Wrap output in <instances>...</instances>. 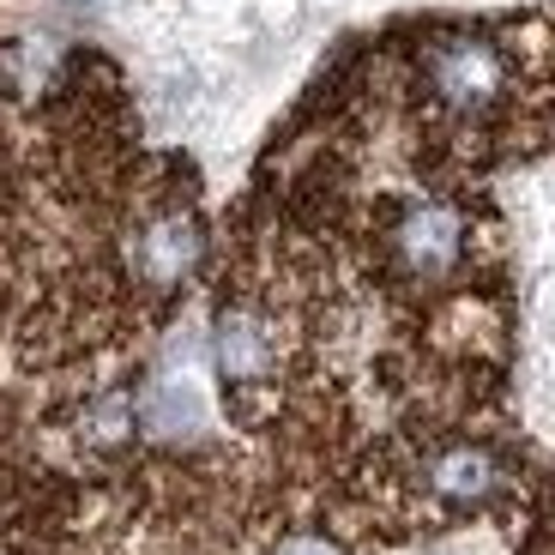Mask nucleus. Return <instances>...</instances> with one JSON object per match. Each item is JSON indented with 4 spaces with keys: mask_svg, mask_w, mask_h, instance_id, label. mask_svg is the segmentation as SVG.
Returning <instances> with one entry per match:
<instances>
[{
    "mask_svg": "<svg viewBox=\"0 0 555 555\" xmlns=\"http://www.w3.org/2000/svg\"><path fill=\"white\" fill-rule=\"evenodd\" d=\"M423 79H429V91L447 109L472 115V109H483V103H495L501 55H495V42H483V37H441L429 55H423Z\"/></svg>",
    "mask_w": 555,
    "mask_h": 555,
    "instance_id": "f257e3e1",
    "label": "nucleus"
},
{
    "mask_svg": "<svg viewBox=\"0 0 555 555\" xmlns=\"http://www.w3.org/2000/svg\"><path fill=\"white\" fill-rule=\"evenodd\" d=\"M272 555H345V543L320 538V531H296V538H284Z\"/></svg>",
    "mask_w": 555,
    "mask_h": 555,
    "instance_id": "0eeeda50",
    "label": "nucleus"
},
{
    "mask_svg": "<svg viewBox=\"0 0 555 555\" xmlns=\"http://www.w3.org/2000/svg\"><path fill=\"white\" fill-rule=\"evenodd\" d=\"M211 362L230 387H254L272 375V333L254 308H223L211 326Z\"/></svg>",
    "mask_w": 555,
    "mask_h": 555,
    "instance_id": "20e7f679",
    "label": "nucleus"
},
{
    "mask_svg": "<svg viewBox=\"0 0 555 555\" xmlns=\"http://www.w3.org/2000/svg\"><path fill=\"white\" fill-rule=\"evenodd\" d=\"M435 495L453 501V507H477V501L495 489V459L483 453V447H447L441 459H435Z\"/></svg>",
    "mask_w": 555,
    "mask_h": 555,
    "instance_id": "39448f33",
    "label": "nucleus"
},
{
    "mask_svg": "<svg viewBox=\"0 0 555 555\" xmlns=\"http://www.w3.org/2000/svg\"><path fill=\"white\" fill-rule=\"evenodd\" d=\"M459 248H465V223L447 206H411L392 230V254L411 278H447L459 266Z\"/></svg>",
    "mask_w": 555,
    "mask_h": 555,
    "instance_id": "f03ea898",
    "label": "nucleus"
},
{
    "mask_svg": "<svg viewBox=\"0 0 555 555\" xmlns=\"http://www.w3.org/2000/svg\"><path fill=\"white\" fill-rule=\"evenodd\" d=\"M194 266H199V223L188 211H164L133 236V272L152 291H176Z\"/></svg>",
    "mask_w": 555,
    "mask_h": 555,
    "instance_id": "7ed1b4c3",
    "label": "nucleus"
},
{
    "mask_svg": "<svg viewBox=\"0 0 555 555\" xmlns=\"http://www.w3.org/2000/svg\"><path fill=\"white\" fill-rule=\"evenodd\" d=\"M145 429H157V435H188V429H199V416H206V399H199V387L194 380H157L152 392H145Z\"/></svg>",
    "mask_w": 555,
    "mask_h": 555,
    "instance_id": "423d86ee",
    "label": "nucleus"
}]
</instances>
